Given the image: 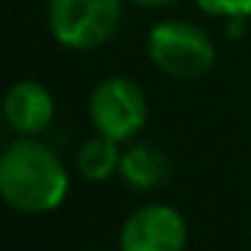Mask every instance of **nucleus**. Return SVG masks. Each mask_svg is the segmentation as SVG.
Wrapping results in <instances>:
<instances>
[{
	"label": "nucleus",
	"instance_id": "obj_5",
	"mask_svg": "<svg viewBox=\"0 0 251 251\" xmlns=\"http://www.w3.org/2000/svg\"><path fill=\"white\" fill-rule=\"evenodd\" d=\"M186 222L173 205L151 202L125 219L119 232L122 251H184Z\"/></svg>",
	"mask_w": 251,
	"mask_h": 251
},
{
	"label": "nucleus",
	"instance_id": "obj_9",
	"mask_svg": "<svg viewBox=\"0 0 251 251\" xmlns=\"http://www.w3.org/2000/svg\"><path fill=\"white\" fill-rule=\"evenodd\" d=\"M200 11L211 17H227V19H249L251 17V0H197Z\"/></svg>",
	"mask_w": 251,
	"mask_h": 251
},
{
	"label": "nucleus",
	"instance_id": "obj_1",
	"mask_svg": "<svg viewBox=\"0 0 251 251\" xmlns=\"http://www.w3.org/2000/svg\"><path fill=\"white\" fill-rule=\"evenodd\" d=\"M68 170L46 143L19 138L0 159V195L19 213H49L68 195Z\"/></svg>",
	"mask_w": 251,
	"mask_h": 251
},
{
	"label": "nucleus",
	"instance_id": "obj_4",
	"mask_svg": "<svg viewBox=\"0 0 251 251\" xmlns=\"http://www.w3.org/2000/svg\"><path fill=\"white\" fill-rule=\"evenodd\" d=\"M149 116V103L143 89L132 78L108 76L89 95V119L98 135L122 143L143 130Z\"/></svg>",
	"mask_w": 251,
	"mask_h": 251
},
{
	"label": "nucleus",
	"instance_id": "obj_7",
	"mask_svg": "<svg viewBox=\"0 0 251 251\" xmlns=\"http://www.w3.org/2000/svg\"><path fill=\"white\" fill-rule=\"evenodd\" d=\"M170 173V162L162 149L151 143H135L127 151H122L119 176L132 189H154Z\"/></svg>",
	"mask_w": 251,
	"mask_h": 251
},
{
	"label": "nucleus",
	"instance_id": "obj_3",
	"mask_svg": "<svg viewBox=\"0 0 251 251\" xmlns=\"http://www.w3.org/2000/svg\"><path fill=\"white\" fill-rule=\"evenodd\" d=\"M119 0H49V30L65 49L89 51L116 33Z\"/></svg>",
	"mask_w": 251,
	"mask_h": 251
},
{
	"label": "nucleus",
	"instance_id": "obj_8",
	"mask_svg": "<svg viewBox=\"0 0 251 251\" xmlns=\"http://www.w3.org/2000/svg\"><path fill=\"white\" fill-rule=\"evenodd\" d=\"M119 162H122V151L119 143L111 141L105 135L89 138L81 149H78V173L84 176L87 181H105L111 178L114 173H119Z\"/></svg>",
	"mask_w": 251,
	"mask_h": 251
},
{
	"label": "nucleus",
	"instance_id": "obj_10",
	"mask_svg": "<svg viewBox=\"0 0 251 251\" xmlns=\"http://www.w3.org/2000/svg\"><path fill=\"white\" fill-rule=\"evenodd\" d=\"M135 3H141V6H168L173 0H135Z\"/></svg>",
	"mask_w": 251,
	"mask_h": 251
},
{
	"label": "nucleus",
	"instance_id": "obj_2",
	"mask_svg": "<svg viewBox=\"0 0 251 251\" xmlns=\"http://www.w3.org/2000/svg\"><path fill=\"white\" fill-rule=\"evenodd\" d=\"M149 60L173 78H200L216 62L211 35L184 19H168L151 27L146 38Z\"/></svg>",
	"mask_w": 251,
	"mask_h": 251
},
{
	"label": "nucleus",
	"instance_id": "obj_6",
	"mask_svg": "<svg viewBox=\"0 0 251 251\" xmlns=\"http://www.w3.org/2000/svg\"><path fill=\"white\" fill-rule=\"evenodd\" d=\"M3 114H6V122L14 132L33 138L51 125V119H54V100H51V92L44 84L22 78V81L11 84V89L6 92Z\"/></svg>",
	"mask_w": 251,
	"mask_h": 251
}]
</instances>
